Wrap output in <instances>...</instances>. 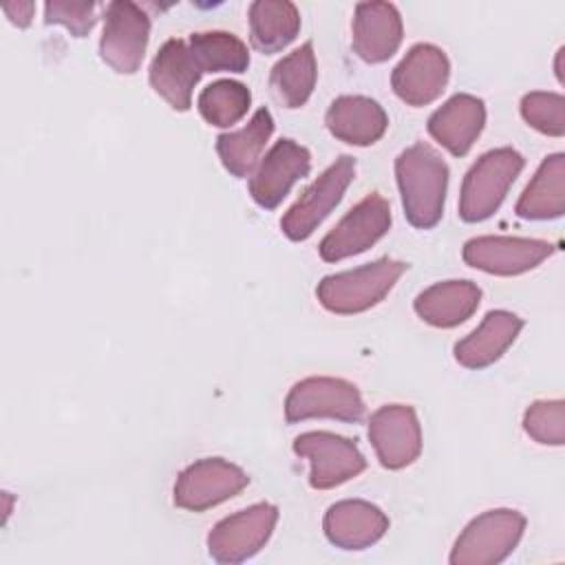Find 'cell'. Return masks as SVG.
<instances>
[{"mask_svg": "<svg viewBox=\"0 0 565 565\" xmlns=\"http://www.w3.org/2000/svg\"><path fill=\"white\" fill-rule=\"evenodd\" d=\"M525 530V516L519 510L497 508L475 516L457 536L452 565H497L519 545Z\"/></svg>", "mask_w": 565, "mask_h": 565, "instance_id": "obj_4", "label": "cell"}, {"mask_svg": "<svg viewBox=\"0 0 565 565\" xmlns=\"http://www.w3.org/2000/svg\"><path fill=\"white\" fill-rule=\"evenodd\" d=\"M150 40L148 13L128 0H115L106 7L104 31L99 38V57L121 75L139 71Z\"/></svg>", "mask_w": 565, "mask_h": 565, "instance_id": "obj_8", "label": "cell"}, {"mask_svg": "<svg viewBox=\"0 0 565 565\" xmlns=\"http://www.w3.org/2000/svg\"><path fill=\"white\" fill-rule=\"evenodd\" d=\"M324 536L340 550H366L388 530V516L364 499H342L324 512Z\"/></svg>", "mask_w": 565, "mask_h": 565, "instance_id": "obj_17", "label": "cell"}, {"mask_svg": "<svg viewBox=\"0 0 565 565\" xmlns=\"http://www.w3.org/2000/svg\"><path fill=\"white\" fill-rule=\"evenodd\" d=\"M556 252L554 243L525 236H475L463 245V263L494 276H516Z\"/></svg>", "mask_w": 565, "mask_h": 565, "instance_id": "obj_12", "label": "cell"}, {"mask_svg": "<svg viewBox=\"0 0 565 565\" xmlns=\"http://www.w3.org/2000/svg\"><path fill=\"white\" fill-rule=\"evenodd\" d=\"M521 117L543 135H565V97L561 93L532 90L521 99Z\"/></svg>", "mask_w": 565, "mask_h": 565, "instance_id": "obj_30", "label": "cell"}, {"mask_svg": "<svg viewBox=\"0 0 565 565\" xmlns=\"http://www.w3.org/2000/svg\"><path fill=\"white\" fill-rule=\"evenodd\" d=\"M249 104V88L234 79H216L207 84L196 99L201 117L216 128H230L241 121L247 115Z\"/></svg>", "mask_w": 565, "mask_h": 565, "instance_id": "obj_28", "label": "cell"}, {"mask_svg": "<svg viewBox=\"0 0 565 565\" xmlns=\"http://www.w3.org/2000/svg\"><path fill=\"white\" fill-rule=\"evenodd\" d=\"M525 221H550L565 212V154L545 157L514 205Z\"/></svg>", "mask_w": 565, "mask_h": 565, "instance_id": "obj_23", "label": "cell"}, {"mask_svg": "<svg viewBox=\"0 0 565 565\" xmlns=\"http://www.w3.org/2000/svg\"><path fill=\"white\" fill-rule=\"evenodd\" d=\"M351 46L369 64L393 57L402 44V15L391 2H360L351 22Z\"/></svg>", "mask_w": 565, "mask_h": 565, "instance_id": "obj_16", "label": "cell"}, {"mask_svg": "<svg viewBox=\"0 0 565 565\" xmlns=\"http://www.w3.org/2000/svg\"><path fill=\"white\" fill-rule=\"evenodd\" d=\"M486 126V106L470 93H457L428 117V135L450 154L463 157Z\"/></svg>", "mask_w": 565, "mask_h": 565, "instance_id": "obj_19", "label": "cell"}, {"mask_svg": "<svg viewBox=\"0 0 565 565\" xmlns=\"http://www.w3.org/2000/svg\"><path fill=\"white\" fill-rule=\"evenodd\" d=\"M278 508L254 503L221 519L207 534V552L216 563L236 565L256 556L274 534Z\"/></svg>", "mask_w": 565, "mask_h": 565, "instance_id": "obj_7", "label": "cell"}, {"mask_svg": "<svg viewBox=\"0 0 565 565\" xmlns=\"http://www.w3.org/2000/svg\"><path fill=\"white\" fill-rule=\"evenodd\" d=\"M294 452L309 459V486L316 490L338 488L366 468L358 444L329 430H309L294 439Z\"/></svg>", "mask_w": 565, "mask_h": 565, "instance_id": "obj_9", "label": "cell"}, {"mask_svg": "<svg viewBox=\"0 0 565 565\" xmlns=\"http://www.w3.org/2000/svg\"><path fill=\"white\" fill-rule=\"evenodd\" d=\"M33 9H35L33 2H7V4H2L4 15L15 26H29L31 18H33Z\"/></svg>", "mask_w": 565, "mask_h": 565, "instance_id": "obj_32", "label": "cell"}, {"mask_svg": "<svg viewBox=\"0 0 565 565\" xmlns=\"http://www.w3.org/2000/svg\"><path fill=\"white\" fill-rule=\"evenodd\" d=\"M521 329L523 320L516 313L505 309L488 311L479 327L455 344V360L472 371L486 369L510 349Z\"/></svg>", "mask_w": 565, "mask_h": 565, "instance_id": "obj_20", "label": "cell"}, {"mask_svg": "<svg viewBox=\"0 0 565 565\" xmlns=\"http://www.w3.org/2000/svg\"><path fill=\"white\" fill-rule=\"evenodd\" d=\"M201 73H245L249 66L247 44L227 31H199L188 40Z\"/></svg>", "mask_w": 565, "mask_h": 565, "instance_id": "obj_27", "label": "cell"}, {"mask_svg": "<svg viewBox=\"0 0 565 565\" xmlns=\"http://www.w3.org/2000/svg\"><path fill=\"white\" fill-rule=\"evenodd\" d=\"M324 124L329 132L351 146H371L382 139L388 128L386 110L371 97L342 95L331 102Z\"/></svg>", "mask_w": 565, "mask_h": 565, "instance_id": "obj_21", "label": "cell"}, {"mask_svg": "<svg viewBox=\"0 0 565 565\" xmlns=\"http://www.w3.org/2000/svg\"><path fill=\"white\" fill-rule=\"evenodd\" d=\"M249 477L236 463L221 457H205L185 466L174 481V505L203 512L247 488Z\"/></svg>", "mask_w": 565, "mask_h": 565, "instance_id": "obj_10", "label": "cell"}, {"mask_svg": "<svg viewBox=\"0 0 565 565\" xmlns=\"http://www.w3.org/2000/svg\"><path fill=\"white\" fill-rule=\"evenodd\" d=\"M523 430L545 446L565 444V402L563 399H539L532 402L523 413Z\"/></svg>", "mask_w": 565, "mask_h": 565, "instance_id": "obj_29", "label": "cell"}, {"mask_svg": "<svg viewBox=\"0 0 565 565\" xmlns=\"http://www.w3.org/2000/svg\"><path fill=\"white\" fill-rule=\"evenodd\" d=\"M406 267V263L384 256L373 263L324 276L316 287V296L331 313H362L388 296Z\"/></svg>", "mask_w": 565, "mask_h": 565, "instance_id": "obj_2", "label": "cell"}, {"mask_svg": "<svg viewBox=\"0 0 565 565\" xmlns=\"http://www.w3.org/2000/svg\"><path fill=\"white\" fill-rule=\"evenodd\" d=\"M300 31V11L289 0H256L249 4V42L269 55L282 51Z\"/></svg>", "mask_w": 565, "mask_h": 565, "instance_id": "obj_25", "label": "cell"}, {"mask_svg": "<svg viewBox=\"0 0 565 565\" xmlns=\"http://www.w3.org/2000/svg\"><path fill=\"white\" fill-rule=\"evenodd\" d=\"M340 419L358 424L364 417V399L358 386L342 377L313 375L296 382L285 397L287 424L305 419Z\"/></svg>", "mask_w": 565, "mask_h": 565, "instance_id": "obj_5", "label": "cell"}, {"mask_svg": "<svg viewBox=\"0 0 565 565\" xmlns=\"http://www.w3.org/2000/svg\"><path fill=\"white\" fill-rule=\"evenodd\" d=\"M525 159L514 148H494L483 152L466 172L459 194V216L466 223L490 218L503 203L516 181Z\"/></svg>", "mask_w": 565, "mask_h": 565, "instance_id": "obj_3", "label": "cell"}, {"mask_svg": "<svg viewBox=\"0 0 565 565\" xmlns=\"http://www.w3.org/2000/svg\"><path fill=\"white\" fill-rule=\"evenodd\" d=\"M481 302V289L472 280H444L417 294L413 309L433 327L450 329L466 322Z\"/></svg>", "mask_w": 565, "mask_h": 565, "instance_id": "obj_22", "label": "cell"}, {"mask_svg": "<svg viewBox=\"0 0 565 565\" xmlns=\"http://www.w3.org/2000/svg\"><path fill=\"white\" fill-rule=\"evenodd\" d=\"M561 57H563V49H558V53H556V75H558V82H563V71H561Z\"/></svg>", "mask_w": 565, "mask_h": 565, "instance_id": "obj_33", "label": "cell"}, {"mask_svg": "<svg viewBox=\"0 0 565 565\" xmlns=\"http://www.w3.org/2000/svg\"><path fill=\"white\" fill-rule=\"evenodd\" d=\"M391 227V205L388 201L371 192L360 203H355L338 225L320 241L318 252L327 263H338L373 247Z\"/></svg>", "mask_w": 565, "mask_h": 565, "instance_id": "obj_11", "label": "cell"}, {"mask_svg": "<svg viewBox=\"0 0 565 565\" xmlns=\"http://www.w3.org/2000/svg\"><path fill=\"white\" fill-rule=\"evenodd\" d=\"M450 77L448 55L428 42H419L408 49L399 64L391 73V86L395 95L408 106H426L435 102Z\"/></svg>", "mask_w": 565, "mask_h": 565, "instance_id": "obj_14", "label": "cell"}, {"mask_svg": "<svg viewBox=\"0 0 565 565\" xmlns=\"http://www.w3.org/2000/svg\"><path fill=\"white\" fill-rule=\"evenodd\" d=\"M271 132H274V119H271V113L263 106L252 115V119L241 130L218 135L216 154L223 168L236 179L252 177L254 168L260 163V154Z\"/></svg>", "mask_w": 565, "mask_h": 565, "instance_id": "obj_24", "label": "cell"}, {"mask_svg": "<svg viewBox=\"0 0 565 565\" xmlns=\"http://www.w3.org/2000/svg\"><path fill=\"white\" fill-rule=\"evenodd\" d=\"M311 170V154L305 146L294 139L276 141L269 152L260 159L249 177L252 199L265 207L274 210L282 203L296 181L305 179Z\"/></svg>", "mask_w": 565, "mask_h": 565, "instance_id": "obj_15", "label": "cell"}, {"mask_svg": "<svg viewBox=\"0 0 565 565\" xmlns=\"http://www.w3.org/2000/svg\"><path fill=\"white\" fill-rule=\"evenodd\" d=\"M395 177L406 221L417 230H433L444 214L448 166L435 148L419 141L395 159Z\"/></svg>", "mask_w": 565, "mask_h": 565, "instance_id": "obj_1", "label": "cell"}, {"mask_svg": "<svg viewBox=\"0 0 565 565\" xmlns=\"http://www.w3.org/2000/svg\"><path fill=\"white\" fill-rule=\"evenodd\" d=\"M44 22L62 24L75 38H84L97 22V4L95 2H46L44 4Z\"/></svg>", "mask_w": 565, "mask_h": 565, "instance_id": "obj_31", "label": "cell"}, {"mask_svg": "<svg viewBox=\"0 0 565 565\" xmlns=\"http://www.w3.org/2000/svg\"><path fill=\"white\" fill-rule=\"evenodd\" d=\"M355 177V159L349 154L338 157L285 212L280 230L289 241L309 238L318 225L333 212L342 201L347 188Z\"/></svg>", "mask_w": 565, "mask_h": 565, "instance_id": "obj_6", "label": "cell"}, {"mask_svg": "<svg viewBox=\"0 0 565 565\" xmlns=\"http://www.w3.org/2000/svg\"><path fill=\"white\" fill-rule=\"evenodd\" d=\"M318 79V64L313 44L305 42L271 66L269 88L285 108H300L313 93Z\"/></svg>", "mask_w": 565, "mask_h": 565, "instance_id": "obj_26", "label": "cell"}, {"mask_svg": "<svg viewBox=\"0 0 565 565\" xmlns=\"http://www.w3.org/2000/svg\"><path fill=\"white\" fill-rule=\"evenodd\" d=\"M369 441L388 470L411 466L422 452V426L413 406L386 404L369 419Z\"/></svg>", "mask_w": 565, "mask_h": 565, "instance_id": "obj_13", "label": "cell"}, {"mask_svg": "<svg viewBox=\"0 0 565 565\" xmlns=\"http://www.w3.org/2000/svg\"><path fill=\"white\" fill-rule=\"evenodd\" d=\"M201 75L203 73L192 57L188 42L179 38H170L161 44L148 71L152 90L181 113L192 106V90L199 84Z\"/></svg>", "mask_w": 565, "mask_h": 565, "instance_id": "obj_18", "label": "cell"}]
</instances>
